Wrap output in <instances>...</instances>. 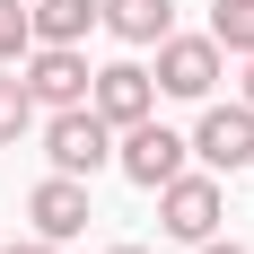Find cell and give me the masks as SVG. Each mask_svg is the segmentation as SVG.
Listing matches in <instances>:
<instances>
[{"mask_svg": "<svg viewBox=\"0 0 254 254\" xmlns=\"http://www.w3.org/2000/svg\"><path fill=\"white\" fill-rule=\"evenodd\" d=\"M44 158L62 167V176H97L105 158H114V123H105L97 105H53V123H44Z\"/></svg>", "mask_w": 254, "mask_h": 254, "instance_id": "obj_1", "label": "cell"}, {"mask_svg": "<svg viewBox=\"0 0 254 254\" xmlns=\"http://www.w3.org/2000/svg\"><path fill=\"white\" fill-rule=\"evenodd\" d=\"M184 158H193V140H184V131H167L158 114H149V123H123V140H114V167H123L140 193H158L167 176H184Z\"/></svg>", "mask_w": 254, "mask_h": 254, "instance_id": "obj_2", "label": "cell"}, {"mask_svg": "<svg viewBox=\"0 0 254 254\" xmlns=\"http://www.w3.org/2000/svg\"><path fill=\"white\" fill-rule=\"evenodd\" d=\"M219 210H228V193H219V176H167L158 184V228L167 237H184V246H202L210 228H219Z\"/></svg>", "mask_w": 254, "mask_h": 254, "instance_id": "obj_3", "label": "cell"}, {"mask_svg": "<svg viewBox=\"0 0 254 254\" xmlns=\"http://www.w3.org/2000/svg\"><path fill=\"white\" fill-rule=\"evenodd\" d=\"M219 62H228V53L210 44V35H158V97H193L202 105L210 88H219Z\"/></svg>", "mask_w": 254, "mask_h": 254, "instance_id": "obj_4", "label": "cell"}, {"mask_svg": "<svg viewBox=\"0 0 254 254\" xmlns=\"http://www.w3.org/2000/svg\"><path fill=\"white\" fill-rule=\"evenodd\" d=\"M193 158H202L210 176H246V167H254V105L246 97H237V105H210L202 131H193Z\"/></svg>", "mask_w": 254, "mask_h": 254, "instance_id": "obj_5", "label": "cell"}, {"mask_svg": "<svg viewBox=\"0 0 254 254\" xmlns=\"http://www.w3.org/2000/svg\"><path fill=\"white\" fill-rule=\"evenodd\" d=\"M18 79H26V97L44 105V114L53 105H88V53L79 44H35L18 62Z\"/></svg>", "mask_w": 254, "mask_h": 254, "instance_id": "obj_6", "label": "cell"}, {"mask_svg": "<svg viewBox=\"0 0 254 254\" xmlns=\"http://www.w3.org/2000/svg\"><path fill=\"white\" fill-rule=\"evenodd\" d=\"M88 105H97L105 123H149L158 114V79L140 70V62H105V70H88Z\"/></svg>", "mask_w": 254, "mask_h": 254, "instance_id": "obj_7", "label": "cell"}, {"mask_svg": "<svg viewBox=\"0 0 254 254\" xmlns=\"http://www.w3.org/2000/svg\"><path fill=\"white\" fill-rule=\"evenodd\" d=\"M26 219H35V237L70 246V237L88 228V176H62V167H53V176L26 193Z\"/></svg>", "mask_w": 254, "mask_h": 254, "instance_id": "obj_8", "label": "cell"}, {"mask_svg": "<svg viewBox=\"0 0 254 254\" xmlns=\"http://www.w3.org/2000/svg\"><path fill=\"white\" fill-rule=\"evenodd\" d=\"M35 9V44H79L88 26H105V0H26Z\"/></svg>", "mask_w": 254, "mask_h": 254, "instance_id": "obj_9", "label": "cell"}, {"mask_svg": "<svg viewBox=\"0 0 254 254\" xmlns=\"http://www.w3.org/2000/svg\"><path fill=\"white\" fill-rule=\"evenodd\" d=\"M105 26L123 44H158V35H176V0H105Z\"/></svg>", "mask_w": 254, "mask_h": 254, "instance_id": "obj_10", "label": "cell"}, {"mask_svg": "<svg viewBox=\"0 0 254 254\" xmlns=\"http://www.w3.org/2000/svg\"><path fill=\"white\" fill-rule=\"evenodd\" d=\"M210 44L219 53H254V0H210Z\"/></svg>", "mask_w": 254, "mask_h": 254, "instance_id": "obj_11", "label": "cell"}, {"mask_svg": "<svg viewBox=\"0 0 254 254\" xmlns=\"http://www.w3.org/2000/svg\"><path fill=\"white\" fill-rule=\"evenodd\" d=\"M26 131H35V97H26V79L9 70V79H0V149H18Z\"/></svg>", "mask_w": 254, "mask_h": 254, "instance_id": "obj_12", "label": "cell"}, {"mask_svg": "<svg viewBox=\"0 0 254 254\" xmlns=\"http://www.w3.org/2000/svg\"><path fill=\"white\" fill-rule=\"evenodd\" d=\"M26 53H35V9H26V0H0V62L18 70Z\"/></svg>", "mask_w": 254, "mask_h": 254, "instance_id": "obj_13", "label": "cell"}, {"mask_svg": "<svg viewBox=\"0 0 254 254\" xmlns=\"http://www.w3.org/2000/svg\"><path fill=\"white\" fill-rule=\"evenodd\" d=\"M0 254H62V246H53V237H35V246H0Z\"/></svg>", "mask_w": 254, "mask_h": 254, "instance_id": "obj_14", "label": "cell"}, {"mask_svg": "<svg viewBox=\"0 0 254 254\" xmlns=\"http://www.w3.org/2000/svg\"><path fill=\"white\" fill-rule=\"evenodd\" d=\"M237 97H246V105H254V53H246V88H237Z\"/></svg>", "mask_w": 254, "mask_h": 254, "instance_id": "obj_15", "label": "cell"}, {"mask_svg": "<svg viewBox=\"0 0 254 254\" xmlns=\"http://www.w3.org/2000/svg\"><path fill=\"white\" fill-rule=\"evenodd\" d=\"M202 254H246V246H219V237H202Z\"/></svg>", "mask_w": 254, "mask_h": 254, "instance_id": "obj_16", "label": "cell"}, {"mask_svg": "<svg viewBox=\"0 0 254 254\" xmlns=\"http://www.w3.org/2000/svg\"><path fill=\"white\" fill-rule=\"evenodd\" d=\"M105 254H149V246H105Z\"/></svg>", "mask_w": 254, "mask_h": 254, "instance_id": "obj_17", "label": "cell"}]
</instances>
